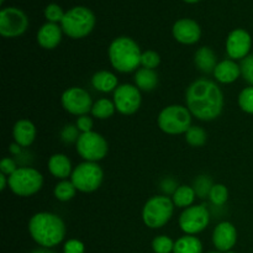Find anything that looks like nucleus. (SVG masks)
<instances>
[{
    "label": "nucleus",
    "instance_id": "obj_1",
    "mask_svg": "<svg viewBox=\"0 0 253 253\" xmlns=\"http://www.w3.org/2000/svg\"><path fill=\"white\" fill-rule=\"evenodd\" d=\"M187 108L199 120L211 121L219 118L224 108L221 89L209 79L193 82L185 93Z\"/></svg>",
    "mask_w": 253,
    "mask_h": 253
},
{
    "label": "nucleus",
    "instance_id": "obj_2",
    "mask_svg": "<svg viewBox=\"0 0 253 253\" xmlns=\"http://www.w3.org/2000/svg\"><path fill=\"white\" fill-rule=\"evenodd\" d=\"M29 231L36 244L51 249L63 241L66 225L58 215L47 211L37 212L30 220Z\"/></svg>",
    "mask_w": 253,
    "mask_h": 253
},
{
    "label": "nucleus",
    "instance_id": "obj_3",
    "mask_svg": "<svg viewBox=\"0 0 253 253\" xmlns=\"http://www.w3.org/2000/svg\"><path fill=\"white\" fill-rule=\"evenodd\" d=\"M141 49L130 37H118L109 47V59L116 71L128 73L138 68L141 64Z\"/></svg>",
    "mask_w": 253,
    "mask_h": 253
},
{
    "label": "nucleus",
    "instance_id": "obj_4",
    "mask_svg": "<svg viewBox=\"0 0 253 253\" xmlns=\"http://www.w3.org/2000/svg\"><path fill=\"white\" fill-rule=\"evenodd\" d=\"M61 25V29L67 36L72 39H82L93 31L95 16L88 7L77 6L64 14Z\"/></svg>",
    "mask_w": 253,
    "mask_h": 253
},
{
    "label": "nucleus",
    "instance_id": "obj_5",
    "mask_svg": "<svg viewBox=\"0 0 253 253\" xmlns=\"http://www.w3.org/2000/svg\"><path fill=\"white\" fill-rule=\"evenodd\" d=\"M174 203L166 195H156L146 202L142 210V219L146 226L160 229L165 226L174 211Z\"/></svg>",
    "mask_w": 253,
    "mask_h": 253
},
{
    "label": "nucleus",
    "instance_id": "obj_6",
    "mask_svg": "<svg viewBox=\"0 0 253 253\" xmlns=\"http://www.w3.org/2000/svg\"><path fill=\"white\" fill-rule=\"evenodd\" d=\"M158 126L168 135L185 133L192 126V113L182 105H169L158 115Z\"/></svg>",
    "mask_w": 253,
    "mask_h": 253
},
{
    "label": "nucleus",
    "instance_id": "obj_7",
    "mask_svg": "<svg viewBox=\"0 0 253 253\" xmlns=\"http://www.w3.org/2000/svg\"><path fill=\"white\" fill-rule=\"evenodd\" d=\"M43 184V177L31 167H20L9 177V187L19 197H31L36 194Z\"/></svg>",
    "mask_w": 253,
    "mask_h": 253
},
{
    "label": "nucleus",
    "instance_id": "obj_8",
    "mask_svg": "<svg viewBox=\"0 0 253 253\" xmlns=\"http://www.w3.org/2000/svg\"><path fill=\"white\" fill-rule=\"evenodd\" d=\"M104 173L100 166L96 162L81 163L74 168L71 175V180L77 190L83 193H91L98 189L103 182Z\"/></svg>",
    "mask_w": 253,
    "mask_h": 253
},
{
    "label": "nucleus",
    "instance_id": "obj_9",
    "mask_svg": "<svg viewBox=\"0 0 253 253\" xmlns=\"http://www.w3.org/2000/svg\"><path fill=\"white\" fill-rule=\"evenodd\" d=\"M109 150L105 138L98 132L81 133V137L77 141V151L88 162H98L106 156Z\"/></svg>",
    "mask_w": 253,
    "mask_h": 253
},
{
    "label": "nucleus",
    "instance_id": "obj_10",
    "mask_svg": "<svg viewBox=\"0 0 253 253\" xmlns=\"http://www.w3.org/2000/svg\"><path fill=\"white\" fill-rule=\"evenodd\" d=\"M29 27V19L17 7H5L0 11V35L4 37L21 36Z\"/></svg>",
    "mask_w": 253,
    "mask_h": 253
},
{
    "label": "nucleus",
    "instance_id": "obj_11",
    "mask_svg": "<svg viewBox=\"0 0 253 253\" xmlns=\"http://www.w3.org/2000/svg\"><path fill=\"white\" fill-rule=\"evenodd\" d=\"M209 220V210L205 205H192L180 215L179 226L187 235H195L207 229Z\"/></svg>",
    "mask_w": 253,
    "mask_h": 253
},
{
    "label": "nucleus",
    "instance_id": "obj_12",
    "mask_svg": "<svg viewBox=\"0 0 253 253\" xmlns=\"http://www.w3.org/2000/svg\"><path fill=\"white\" fill-rule=\"evenodd\" d=\"M140 89L132 84H121L114 91V104L119 113L131 115L141 106Z\"/></svg>",
    "mask_w": 253,
    "mask_h": 253
},
{
    "label": "nucleus",
    "instance_id": "obj_13",
    "mask_svg": "<svg viewBox=\"0 0 253 253\" xmlns=\"http://www.w3.org/2000/svg\"><path fill=\"white\" fill-rule=\"evenodd\" d=\"M62 105L68 113L73 115H86L93 108V101L90 95L84 89L73 86L67 89L62 95Z\"/></svg>",
    "mask_w": 253,
    "mask_h": 253
},
{
    "label": "nucleus",
    "instance_id": "obj_14",
    "mask_svg": "<svg viewBox=\"0 0 253 253\" xmlns=\"http://www.w3.org/2000/svg\"><path fill=\"white\" fill-rule=\"evenodd\" d=\"M252 46V39L247 31L242 29L234 30L226 41V51L230 58L244 59L249 56Z\"/></svg>",
    "mask_w": 253,
    "mask_h": 253
},
{
    "label": "nucleus",
    "instance_id": "obj_15",
    "mask_svg": "<svg viewBox=\"0 0 253 253\" xmlns=\"http://www.w3.org/2000/svg\"><path fill=\"white\" fill-rule=\"evenodd\" d=\"M237 231L231 222H220L212 234V242L217 251L227 252L231 251L232 247L236 245Z\"/></svg>",
    "mask_w": 253,
    "mask_h": 253
},
{
    "label": "nucleus",
    "instance_id": "obj_16",
    "mask_svg": "<svg viewBox=\"0 0 253 253\" xmlns=\"http://www.w3.org/2000/svg\"><path fill=\"white\" fill-rule=\"evenodd\" d=\"M173 36L180 43L193 44L200 40L202 30L194 20L182 19L178 20L173 26Z\"/></svg>",
    "mask_w": 253,
    "mask_h": 253
},
{
    "label": "nucleus",
    "instance_id": "obj_17",
    "mask_svg": "<svg viewBox=\"0 0 253 253\" xmlns=\"http://www.w3.org/2000/svg\"><path fill=\"white\" fill-rule=\"evenodd\" d=\"M62 31L59 26L53 22H47L37 32V42L46 49H53L59 44L62 40Z\"/></svg>",
    "mask_w": 253,
    "mask_h": 253
},
{
    "label": "nucleus",
    "instance_id": "obj_18",
    "mask_svg": "<svg viewBox=\"0 0 253 253\" xmlns=\"http://www.w3.org/2000/svg\"><path fill=\"white\" fill-rule=\"evenodd\" d=\"M15 143L21 147H29L36 138V127L30 120H19L12 130Z\"/></svg>",
    "mask_w": 253,
    "mask_h": 253
},
{
    "label": "nucleus",
    "instance_id": "obj_19",
    "mask_svg": "<svg viewBox=\"0 0 253 253\" xmlns=\"http://www.w3.org/2000/svg\"><path fill=\"white\" fill-rule=\"evenodd\" d=\"M240 74H241V69L234 59H225V61L220 62L214 71V77L216 78V81L224 84L235 82L239 78Z\"/></svg>",
    "mask_w": 253,
    "mask_h": 253
},
{
    "label": "nucleus",
    "instance_id": "obj_20",
    "mask_svg": "<svg viewBox=\"0 0 253 253\" xmlns=\"http://www.w3.org/2000/svg\"><path fill=\"white\" fill-rule=\"evenodd\" d=\"M48 170L53 177L58 179H66L72 175V163L71 160L63 153H56L48 161Z\"/></svg>",
    "mask_w": 253,
    "mask_h": 253
},
{
    "label": "nucleus",
    "instance_id": "obj_21",
    "mask_svg": "<svg viewBox=\"0 0 253 253\" xmlns=\"http://www.w3.org/2000/svg\"><path fill=\"white\" fill-rule=\"evenodd\" d=\"M194 62L197 68L204 73H214L217 66L216 54L210 47H202L198 49L195 52Z\"/></svg>",
    "mask_w": 253,
    "mask_h": 253
},
{
    "label": "nucleus",
    "instance_id": "obj_22",
    "mask_svg": "<svg viewBox=\"0 0 253 253\" xmlns=\"http://www.w3.org/2000/svg\"><path fill=\"white\" fill-rule=\"evenodd\" d=\"M91 84L96 90L101 93H110L115 91L118 88V78L114 73L109 71L96 72L91 78Z\"/></svg>",
    "mask_w": 253,
    "mask_h": 253
},
{
    "label": "nucleus",
    "instance_id": "obj_23",
    "mask_svg": "<svg viewBox=\"0 0 253 253\" xmlns=\"http://www.w3.org/2000/svg\"><path fill=\"white\" fill-rule=\"evenodd\" d=\"M135 83L140 90L151 91L157 86L158 76L153 69L141 68L136 72Z\"/></svg>",
    "mask_w": 253,
    "mask_h": 253
},
{
    "label": "nucleus",
    "instance_id": "obj_24",
    "mask_svg": "<svg viewBox=\"0 0 253 253\" xmlns=\"http://www.w3.org/2000/svg\"><path fill=\"white\" fill-rule=\"evenodd\" d=\"M203 245L198 237L187 235L174 242L173 253H202Z\"/></svg>",
    "mask_w": 253,
    "mask_h": 253
},
{
    "label": "nucleus",
    "instance_id": "obj_25",
    "mask_svg": "<svg viewBox=\"0 0 253 253\" xmlns=\"http://www.w3.org/2000/svg\"><path fill=\"white\" fill-rule=\"evenodd\" d=\"M195 197V190L193 189V187H188V185H180L177 188V190L173 194V203H174L175 207L178 208H189L192 207L193 202H194Z\"/></svg>",
    "mask_w": 253,
    "mask_h": 253
},
{
    "label": "nucleus",
    "instance_id": "obj_26",
    "mask_svg": "<svg viewBox=\"0 0 253 253\" xmlns=\"http://www.w3.org/2000/svg\"><path fill=\"white\" fill-rule=\"evenodd\" d=\"M116 108L114 101L109 100V99H99L96 103L93 104L91 108V114L95 118L100 119V120H105V119L111 118L115 113Z\"/></svg>",
    "mask_w": 253,
    "mask_h": 253
},
{
    "label": "nucleus",
    "instance_id": "obj_27",
    "mask_svg": "<svg viewBox=\"0 0 253 253\" xmlns=\"http://www.w3.org/2000/svg\"><path fill=\"white\" fill-rule=\"evenodd\" d=\"M77 193V188L72 183V180H62L54 188V197L61 202H68L73 199Z\"/></svg>",
    "mask_w": 253,
    "mask_h": 253
},
{
    "label": "nucleus",
    "instance_id": "obj_28",
    "mask_svg": "<svg viewBox=\"0 0 253 253\" xmlns=\"http://www.w3.org/2000/svg\"><path fill=\"white\" fill-rule=\"evenodd\" d=\"M207 140V132H205L204 128L199 127V126H190L189 130L185 132V141L192 147H202L205 145Z\"/></svg>",
    "mask_w": 253,
    "mask_h": 253
},
{
    "label": "nucleus",
    "instance_id": "obj_29",
    "mask_svg": "<svg viewBox=\"0 0 253 253\" xmlns=\"http://www.w3.org/2000/svg\"><path fill=\"white\" fill-rule=\"evenodd\" d=\"M209 199L216 207H221L229 199V190L224 184H214L209 193Z\"/></svg>",
    "mask_w": 253,
    "mask_h": 253
},
{
    "label": "nucleus",
    "instance_id": "obj_30",
    "mask_svg": "<svg viewBox=\"0 0 253 253\" xmlns=\"http://www.w3.org/2000/svg\"><path fill=\"white\" fill-rule=\"evenodd\" d=\"M212 182L208 175H199L197 179L194 180L193 184V189L195 190V194L200 198L209 197V193L212 188Z\"/></svg>",
    "mask_w": 253,
    "mask_h": 253
},
{
    "label": "nucleus",
    "instance_id": "obj_31",
    "mask_svg": "<svg viewBox=\"0 0 253 253\" xmlns=\"http://www.w3.org/2000/svg\"><path fill=\"white\" fill-rule=\"evenodd\" d=\"M152 249L155 253H170L174 249V242L168 236H157L152 241Z\"/></svg>",
    "mask_w": 253,
    "mask_h": 253
},
{
    "label": "nucleus",
    "instance_id": "obj_32",
    "mask_svg": "<svg viewBox=\"0 0 253 253\" xmlns=\"http://www.w3.org/2000/svg\"><path fill=\"white\" fill-rule=\"evenodd\" d=\"M239 105L245 113L253 115V86L245 88L239 95Z\"/></svg>",
    "mask_w": 253,
    "mask_h": 253
},
{
    "label": "nucleus",
    "instance_id": "obj_33",
    "mask_svg": "<svg viewBox=\"0 0 253 253\" xmlns=\"http://www.w3.org/2000/svg\"><path fill=\"white\" fill-rule=\"evenodd\" d=\"M240 69H241V74L245 81L253 86V54H249L244 59H241Z\"/></svg>",
    "mask_w": 253,
    "mask_h": 253
},
{
    "label": "nucleus",
    "instance_id": "obj_34",
    "mask_svg": "<svg viewBox=\"0 0 253 253\" xmlns=\"http://www.w3.org/2000/svg\"><path fill=\"white\" fill-rule=\"evenodd\" d=\"M161 63V57L157 52L155 51H146L141 56V66L143 68L155 69Z\"/></svg>",
    "mask_w": 253,
    "mask_h": 253
},
{
    "label": "nucleus",
    "instance_id": "obj_35",
    "mask_svg": "<svg viewBox=\"0 0 253 253\" xmlns=\"http://www.w3.org/2000/svg\"><path fill=\"white\" fill-rule=\"evenodd\" d=\"M64 14H66V12H63L61 6H58L57 4H49L48 6L46 7V10H44V16H46V19L48 20V22H53V24H56V22H62Z\"/></svg>",
    "mask_w": 253,
    "mask_h": 253
},
{
    "label": "nucleus",
    "instance_id": "obj_36",
    "mask_svg": "<svg viewBox=\"0 0 253 253\" xmlns=\"http://www.w3.org/2000/svg\"><path fill=\"white\" fill-rule=\"evenodd\" d=\"M79 132H81V131L78 130V127H77V126L67 125V126H64V128L62 130L61 138L66 143L77 142V141H78V138L81 137Z\"/></svg>",
    "mask_w": 253,
    "mask_h": 253
},
{
    "label": "nucleus",
    "instance_id": "obj_37",
    "mask_svg": "<svg viewBox=\"0 0 253 253\" xmlns=\"http://www.w3.org/2000/svg\"><path fill=\"white\" fill-rule=\"evenodd\" d=\"M17 169V163L16 161H14L12 158L5 157L1 160V163H0V172L5 175H11L15 170Z\"/></svg>",
    "mask_w": 253,
    "mask_h": 253
},
{
    "label": "nucleus",
    "instance_id": "obj_38",
    "mask_svg": "<svg viewBox=\"0 0 253 253\" xmlns=\"http://www.w3.org/2000/svg\"><path fill=\"white\" fill-rule=\"evenodd\" d=\"M64 253H84V245L79 240H69L63 247Z\"/></svg>",
    "mask_w": 253,
    "mask_h": 253
},
{
    "label": "nucleus",
    "instance_id": "obj_39",
    "mask_svg": "<svg viewBox=\"0 0 253 253\" xmlns=\"http://www.w3.org/2000/svg\"><path fill=\"white\" fill-rule=\"evenodd\" d=\"M76 126L78 127V130L81 131L82 133L90 132L91 128H93V120H91V118H89V116L82 115L79 116L78 120H77Z\"/></svg>",
    "mask_w": 253,
    "mask_h": 253
},
{
    "label": "nucleus",
    "instance_id": "obj_40",
    "mask_svg": "<svg viewBox=\"0 0 253 253\" xmlns=\"http://www.w3.org/2000/svg\"><path fill=\"white\" fill-rule=\"evenodd\" d=\"M161 187H162V190L166 193V194H174V192L177 190V183L174 182L173 179H170V178H167V179H165L162 182V184H161Z\"/></svg>",
    "mask_w": 253,
    "mask_h": 253
},
{
    "label": "nucleus",
    "instance_id": "obj_41",
    "mask_svg": "<svg viewBox=\"0 0 253 253\" xmlns=\"http://www.w3.org/2000/svg\"><path fill=\"white\" fill-rule=\"evenodd\" d=\"M6 184H9V177L0 173V190H4L6 188Z\"/></svg>",
    "mask_w": 253,
    "mask_h": 253
},
{
    "label": "nucleus",
    "instance_id": "obj_42",
    "mask_svg": "<svg viewBox=\"0 0 253 253\" xmlns=\"http://www.w3.org/2000/svg\"><path fill=\"white\" fill-rule=\"evenodd\" d=\"M31 253H54V252H52L49 249H46V247H42V249L34 250Z\"/></svg>",
    "mask_w": 253,
    "mask_h": 253
},
{
    "label": "nucleus",
    "instance_id": "obj_43",
    "mask_svg": "<svg viewBox=\"0 0 253 253\" xmlns=\"http://www.w3.org/2000/svg\"><path fill=\"white\" fill-rule=\"evenodd\" d=\"M184 1H187V2H197V1H199V0H184Z\"/></svg>",
    "mask_w": 253,
    "mask_h": 253
},
{
    "label": "nucleus",
    "instance_id": "obj_44",
    "mask_svg": "<svg viewBox=\"0 0 253 253\" xmlns=\"http://www.w3.org/2000/svg\"><path fill=\"white\" fill-rule=\"evenodd\" d=\"M225 253H235V252H232V251H227V252H225Z\"/></svg>",
    "mask_w": 253,
    "mask_h": 253
},
{
    "label": "nucleus",
    "instance_id": "obj_45",
    "mask_svg": "<svg viewBox=\"0 0 253 253\" xmlns=\"http://www.w3.org/2000/svg\"><path fill=\"white\" fill-rule=\"evenodd\" d=\"M209 253H221V252H209Z\"/></svg>",
    "mask_w": 253,
    "mask_h": 253
},
{
    "label": "nucleus",
    "instance_id": "obj_46",
    "mask_svg": "<svg viewBox=\"0 0 253 253\" xmlns=\"http://www.w3.org/2000/svg\"><path fill=\"white\" fill-rule=\"evenodd\" d=\"M0 2H4V0H0Z\"/></svg>",
    "mask_w": 253,
    "mask_h": 253
}]
</instances>
